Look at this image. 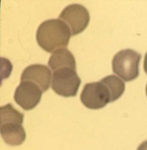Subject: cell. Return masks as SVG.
Returning a JSON list of instances; mask_svg holds the SVG:
<instances>
[{
    "instance_id": "cell-1",
    "label": "cell",
    "mask_w": 147,
    "mask_h": 150,
    "mask_svg": "<svg viewBox=\"0 0 147 150\" xmlns=\"http://www.w3.org/2000/svg\"><path fill=\"white\" fill-rule=\"evenodd\" d=\"M71 34L68 25L60 19H50L43 22L37 30L38 45L48 53L66 47Z\"/></svg>"
},
{
    "instance_id": "cell-2",
    "label": "cell",
    "mask_w": 147,
    "mask_h": 150,
    "mask_svg": "<svg viewBox=\"0 0 147 150\" xmlns=\"http://www.w3.org/2000/svg\"><path fill=\"white\" fill-rule=\"evenodd\" d=\"M24 115L14 108L11 103L1 107V134L7 144L21 145L26 139L25 130L22 126Z\"/></svg>"
},
{
    "instance_id": "cell-3",
    "label": "cell",
    "mask_w": 147,
    "mask_h": 150,
    "mask_svg": "<svg viewBox=\"0 0 147 150\" xmlns=\"http://www.w3.org/2000/svg\"><path fill=\"white\" fill-rule=\"evenodd\" d=\"M141 54L130 49L121 50L113 58V71L126 82L136 79L139 75Z\"/></svg>"
},
{
    "instance_id": "cell-4",
    "label": "cell",
    "mask_w": 147,
    "mask_h": 150,
    "mask_svg": "<svg viewBox=\"0 0 147 150\" xmlns=\"http://www.w3.org/2000/svg\"><path fill=\"white\" fill-rule=\"evenodd\" d=\"M80 98L85 106L93 110L101 109L114 102L111 91L103 79L99 82L86 84Z\"/></svg>"
},
{
    "instance_id": "cell-5",
    "label": "cell",
    "mask_w": 147,
    "mask_h": 150,
    "mask_svg": "<svg viewBox=\"0 0 147 150\" xmlns=\"http://www.w3.org/2000/svg\"><path fill=\"white\" fill-rule=\"evenodd\" d=\"M81 82L76 70L63 67L53 71L51 87L59 96L64 97H74L77 93Z\"/></svg>"
},
{
    "instance_id": "cell-6",
    "label": "cell",
    "mask_w": 147,
    "mask_h": 150,
    "mask_svg": "<svg viewBox=\"0 0 147 150\" xmlns=\"http://www.w3.org/2000/svg\"><path fill=\"white\" fill-rule=\"evenodd\" d=\"M59 18L68 25L71 36H74L84 31L87 27L90 15L84 6L73 4L66 6L61 12Z\"/></svg>"
},
{
    "instance_id": "cell-7",
    "label": "cell",
    "mask_w": 147,
    "mask_h": 150,
    "mask_svg": "<svg viewBox=\"0 0 147 150\" xmlns=\"http://www.w3.org/2000/svg\"><path fill=\"white\" fill-rule=\"evenodd\" d=\"M43 93L40 87L33 82L22 81L16 90L14 98L23 109L30 110L40 102Z\"/></svg>"
},
{
    "instance_id": "cell-8",
    "label": "cell",
    "mask_w": 147,
    "mask_h": 150,
    "mask_svg": "<svg viewBox=\"0 0 147 150\" xmlns=\"http://www.w3.org/2000/svg\"><path fill=\"white\" fill-rule=\"evenodd\" d=\"M51 71L42 64H33L26 67L22 73L21 81H29L38 85L43 92L47 91L50 86Z\"/></svg>"
},
{
    "instance_id": "cell-9",
    "label": "cell",
    "mask_w": 147,
    "mask_h": 150,
    "mask_svg": "<svg viewBox=\"0 0 147 150\" xmlns=\"http://www.w3.org/2000/svg\"><path fill=\"white\" fill-rule=\"evenodd\" d=\"M48 64L53 71L66 67L76 70L75 58L72 53L66 48L59 49L53 52L49 58Z\"/></svg>"
},
{
    "instance_id": "cell-10",
    "label": "cell",
    "mask_w": 147,
    "mask_h": 150,
    "mask_svg": "<svg viewBox=\"0 0 147 150\" xmlns=\"http://www.w3.org/2000/svg\"><path fill=\"white\" fill-rule=\"evenodd\" d=\"M137 150H147V140L142 142L139 146Z\"/></svg>"
},
{
    "instance_id": "cell-11",
    "label": "cell",
    "mask_w": 147,
    "mask_h": 150,
    "mask_svg": "<svg viewBox=\"0 0 147 150\" xmlns=\"http://www.w3.org/2000/svg\"><path fill=\"white\" fill-rule=\"evenodd\" d=\"M143 69L145 73L147 74V53H146L144 57V62H143Z\"/></svg>"
},
{
    "instance_id": "cell-12",
    "label": "cell",
    "mask_w": 147,
    "mask_h": 150,
    "mask_svg": "<svg viewBox=\"0 0 147 150\" xmlns=\"http://www.w3.org/2000/svg\"><path fill=\"white\" fill-rule=\"evenodd\" d=\"M146 95H147V85H146Z\"/></svg>"
}]
</instances>
